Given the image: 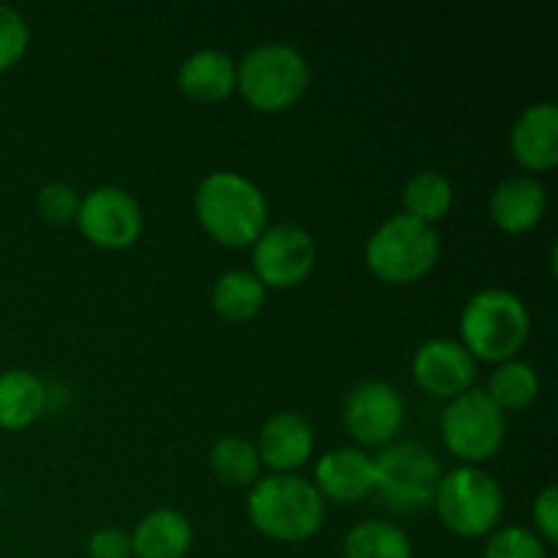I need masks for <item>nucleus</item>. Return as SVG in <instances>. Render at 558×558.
I'll return each mask as SVG.
<instances>
[{"mask_svg": "<svg viewBox=\"0 0 558 558\" xmlns=\"http://www.w3.org/2000/svg\"><path fill=\"white\" fill-rule=\"evenodd\" d=\"M347 558H414L412 539L401 526L381 518H368L347 532L343 539Z\"/></svg>", "mask_w": 558, "mask_h": 558, "instance_id": "412c9836", "label": "nucleus"}, {"mask_svg": "<svg viewBox=\"0 0 558 558\" xmlns=\"http://www.w3.org/2000/svg\"><path fill=\"white\" fill-rule=\"evenodd\" d=\"M267 289L251 270H227L216 278L210 292L213 311L223 322H248L265 308Z\"/></svg>", "mask_w": 558, "mask_h": 558, "instance_id": "aec40b11", "label": "nucleus"}, {"mask_svg": "<svg viewBox=\"0 0 558 558\" xmlns=\"http://www.w3.org/2000/svg\"><path fill=\"white\" fill-rule=\"evenodd\" d=\"M483 558H550L548 545L523 526H505L490 532Z\"/></svg>", "mask_w": 558, "mask_h": 558, "instance_id": "393cba45", "label": "nucleus"}, {"mask_svg": "<svg viewBox=\"0 0 558 558\" xmlns=\"http://www.w3.org/2000/svg\"><path fill=\"white\" fill-rule=\"evenodd\" d=\"M441 439L466 466H480L501 450L507 439V414L480 387H469L447 401L441 414Z\"/></svg>", "mask_w": 558, "mask_h": 558, "instance_id": "6e6552de", "label": "nucleus"}, {"mask_svg": "<svg viewBox=\"0 0 558 558\" xmlns=\"http://www.w3.org/2000/svg\"><path fill=\"white\" fill-rule=\"evenodd\" d=\"M311 65L287 41H262L238 63V90L259 112H283L308 90Z\"/></svg>", "mask_w": 558, "mask_h": 558, "instance_id": "39448f33", "label": "nucleus"}, {"mask_svg": "<svg viewBox=\"0 0 558 558\" xmlns=\"http://www.w3.org/2000/svg\"><path fill=\"white\" fill-rule=\"evenodd\" d=\"M178 87L194 101H223L232 96V90H238V63L223 49H196L180 63Z\"/></svg>", "mask_w": 558, "mask_h": 558, "instance_id": "f3484780", "label": "nucleus"}, {"mask_svg": "<svg viewBox=\"0 0 558 558\" xmlns=\"http://www.w3.org/2000/svg\"><path fill=\"white\" fill-rule=\"evenodd\" d=\"M248 521L278 543H303L325 523V499L311 480L298 474H267L248 490Z\"/></svg>", "mask_w": 558, "mask_h": 558, "instance_id": "f03ea898", "label": "nucleus"}, {"mask_svg": "<svg viewBox=\"0 0 558 558\" xmlns=\"http://www.w3.org/2000/svg\"><path fill=\"white\" fill-rule=\"evenodd\" d=\"M80 199L76 189H71L69 183H60V180H52V183L41 185L36 194V207L41 213L44 221L49 223H69L76 218V210H80Z\"/></svg>", "mask_w": 558, "mask_h": 558, "instance_id": "bb28decb", "label": "nucleus"}, {"mask_svg": "<svg viewBox=\"0 0 558 558\" xmlns=\"http://www.w3.org/2000/svg\"><path fill=\"white\" fill-rule=\"evenodd\" d=\"M251 272L265 283V289H292L314 270L316 240L300 223H272L251 245Z\"/></svg>", "mask_w": 558, "mask_h": 558, "instance_id": "1a4fd4ad", "label": "nucleus"}, {"mask_svg": "<svg viewBox=\"0 0 558 558\" xmlns=\"http://www.w3.org/2000/svg\"><path fill=\"white\" fill-rule=\"evenodd\" d=\"M74 221L93 245L107 251H123L134 245L145 227L140 199L120 185H98L87 191L80 199Z\"/></svg>", "mask_w": 558, "mask_h": 558, "instance_id": "9d476101", "label": "nucleus"}, {"mask_svg": "<svg viewBox=\"0 0 558 558\" xmlns=\"http://www.w3.org/2000/svg\"><path fill=\"white\" fill-rule=\"evenodd\" d=\"M534 526H537V537L543 539L545 545L558 543V488L556 485H548L537 494L532 507Z\"/></svg>", "mask_w": 558, "mask_h": 558, "instance_id": "cd10ccee", "label": "nucleus"}, {"mask_svg": "<svg viewBox=\"0 0 558 558\" xmlns=\"http://www.w3.org/2000/svg\"><path fill=\"white\" fill-rule=\"evenodd\" d=\"M259 461L272 474H292L314 456V428L298 412H278L262 425L256 441Z\"/></svg>", "mask_w": 558, "mask_h": 558, "instance_id": "2eb2a0df", "label": "nucleus"}, {"mask_svg": "<svg viewBox=\"0 0 558 558\" xmlns=\"http://www.w3.org/2000/svg\"><path fill=\"white\" fill-rule=\"evenodd\" d=\"M490 218L510 234L529 232L548 210V191L532 174H510L494 189L488 202Z\"/></svg>", "mask_w": 558, "mask_h": 558, "instance_id": "dca6fc26", "label": "nucleus"}, {"mask_svg": "<svg viewBox=\"0 0 558 558\" xmlns=\"http://www.w3.org/2000/svg\"><path fill=\"white\" fill-rule=\"evenodd\" d=\"M47 385L33 371L11 368L0 374V428L22 430L47 409Z\"/></svg>", "mask_w": 558, "mask_h": 558, "instance_id": "6ab92c4d", "label": "nucleus"}, {"mask_svg": "<svg viewBox=\"0 0 558 558\" xmlns=\"http://www.w3.org/2000/svg\"><path fill=\"white\" fill-rule=\"evenodd\" d=\"M441 463L420 441L387 445L374 456V494L396 510H425L441 483Z\"/></svg>", "mask_w": 558, "mask_h": 558, "instance_id": "0eeeda50", "label": "nucleus"}, {"mask_svg": "<svg viewBox=\"0 0 558 558\" xmlns=\"http://www.w3.org/2000/svg\"><path fill=\"white\" fill-rule=\"evenodd\" d=\"M87 556L90 558H131L129 532L118 526L96 529L87 539Z\"/></svg>", "mask_w": 558, "mask_h": 558, "instance_id": "c85d7f7f", "label": "nucleus"}, {"mask_svg": "<svg viewBox=\"0 0 558 558\" xmlns=\"http://www.w3.org/2000/svg\"><path fill=\"white\" fill-rule=\"evenodd\" d=\"M374 456L360 447H336L316 461L311 483L322 499L357 505L374 494Z\"/></svg>", "mask_w": 558, "mask_h": 558, "instance_id": "ddd939ff", "label": "nucleus"}, {"mask_svg": "<svg viewBox=\"0 0 558 558\" xmlns=\"http://www.w3.org/2000/svg\"><path fill=\"white\" fill-rule=\"evenodd\" d=\"M461 343L474 360L505 363L523 349L532 327L526 303L507 289H480L461 311Z\"/></svg>", "mask_w": 558, "mask_h": 558, "instance_id": "7ed1b4c3", "label": "nucleus"}, {"mask_svg": "<svg viewBox=\"0 0 558 558\" xmlns=\"http://www.w3.org/2000/svg\"><path fill=\"white\" fill-rule=\"evenodd\" d=\"M485 392L505 414L521 412V409L532 407L534 398H537L539 376L526 360H505V363H496V368L490 371Z\"/></svg>", "mask_w": 558, "mask_h": 558, "instance_id": "4be33fe9", "label": "nucleus"}, {"mask_svg": "<svg viewBox=\"0 0 558 558\" xmlns=\"http://www.w3.org/2000/svg\"><path fill=\"white\" fill-rule=\"evenodd\" d=\"M31 44V27L27 20L11 5L0 3V71H9L25 54Z\"/></svg>", "mask_w": 558, "mask_h": 558, "instance_id": "a878e982", "label": "nucleus"}, {"mask_svg": "<svg viewBox=\"0 0 558 558\" xmlns=\"http://www.w3.org/2000/svg\"><path fill=\"white\" fill-rule=\"evenodd\" d=\"M510 150L529 172H550L558 163V107L537 101L518 114L510 131Z\"/></svg>", "mask_w": 558, "mask_h": 558, "instance_id": "4468645a", "label": "nucleus"}, {"mask_svg": "<svg viewBox=\"0 0 558 558\" xmlns=\"http://www.w3.org/2000/svg\"><path fill=\"white\" fill-rule=\"evenodd\" d=\"M0 496H3V494H0Z\"/></svg>", "mask_w": 558, "mask_h": 558, "instance_id": "c756f323", "label": "nucleus"}, {"mask_svg": "<svg viewBox=\"0 0 558 558\" xmlns=\"http://www.w3.org/2000/svg\"><path fill=\"white\" fill-rule=\"evenodd\" d=\"M441 240L430 223L407 213H396L371 232L365 243V265L379 281L403 287L428 276L439 262Z\"/></svg>", "mask_w": 558, "mask_h": 558, "instance_id": "20e7f679", "label": "nucleus"}, {"mask_svg": "<svg viewBox=\"0 0 558 558\" xmlns=\"http://www.w3.org/2000/svg\"><path fill=\"white\" fill-rule=\"evenodd\" d=\"M403 213L417 221L430 223L434 227L436 221L450 213L452 202H456V191H452V183L441 172H417L407 180L401 191Z\"/></svg>", "mask_w": 558, "mask_h": 558, "instance_id": "5701e85b", "label": "nucleus"}, {"mask_svg": "<svg viewBox=\"0 0 558 558\" xmlns=\"http://www.w3.org/2000/svg\"><path fill=\"white\" fill-rule=\"evenodd\" d=\"M129 537L134 558H185L194 543V526L180 510L161 507L147 512Z\"/></svg>", "mask_w": 558, "mask_h": 558, "instance_id": "a211bd4d", "label": "nucleus"}, {"mask_svg": "<svg viewBox=\"0 0 558 558\" xmlns=\"http://www.w3.org/2000/svg\"><path fill=\"white\" fill-rule=\"evenodd\" d=\"M210 469L223 485L251 488L259 480L262 461L254 441L238 434H227L210 447Z\"/></svg>", "mask_w": 558, "mask_h": 558, "instance_id": "b1692460", "label": "nucleus"}, {"mask_svg": "<svg viewBox=\"0 0 558 558\" xmlns=\"http://www.w3.org/2000/svg\"><path fill=\"white\" fill-rule=\"evenodd\" d=\"M407 414L401 392L381 379H365L343 401V428L357 445L387 447L398 436Z\"/></svg>", "mask_w": 558, "mask_h": 558, "instance_id": "9b49d317", "label": "nucleus"}, {"mask_svg": "<svg viewBox=\"0 0 558 558\" xmlns=\"http://www.w3.org/2000/svg\"><path fill=\"white\" fill-rule=\"evenodd\" d=\"M412 376L423 392L441 401H452L474 385L477 360L452 338H430L420 343L412 357Z\"/></svg>", "mask_w": 558, "mask_h": 558, "instance_id": "f8f14e48", "label": "nucleus"}, {"mask_svg": "<svg viewBox=\"0 0 558 558\" xmlns=\"http://www.w3.org/2000/svg\"><path fill=\"white\" fill-rule=\"evenodd\" d=\"M434 507L447 532L458 537H485L501 521L505 490L494 474L463 463L441 474Z\"/></svg>", "mask_w": 558, "mask_h": 558, "instance_id": "423d86ee", "label": "nucleus"}, {"mask_svg": "<svg viewBox=\"0 0 558 558\" xmlns=\"http://www.w3.org/2000/svg\"><path fill=\"white\" fill-rule=\"evenodd\" d=\"M202 229L227 248H245L267 229L270 207L254 180L240 172H210L194 191Z\"/></svg>", "mask_w": 558, "mask_h": 558, "instance_id": "f257e3e1", "label": "nucleus"}]
</instances>
